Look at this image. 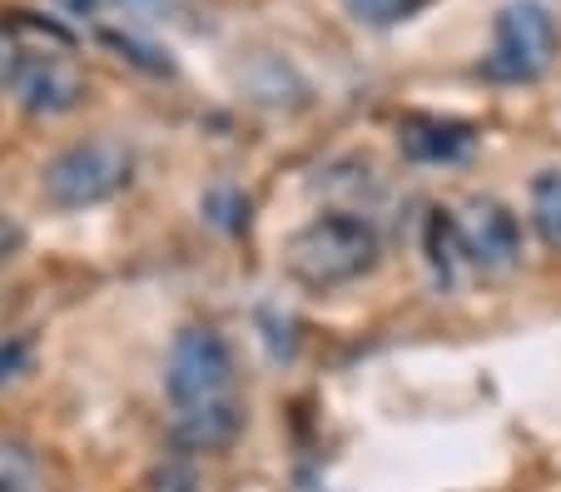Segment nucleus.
<instances>
[{
    "label": "nucleus",
    "instance_id": "obj_1",
    "mask_svg": "<svg viewBox=\"0 0 561 492\" xmlns=\"http://www.w3.org/2000/svg\"><path fill=\"white\" fill-rule=\"evenodd\" d=\"M288 274L308 289H343L353 278L373 274L378 264V234L358 215H318L288 239Z\"/></svg>",
    "mask_w": 561,
    "mask_h": 492
},
{
    "label": "nucleus",
    "instance_id": "obj_2",
    "mask_svg": "<svg viewBox=\"0 0 561 492\" xmlns=\"http://www.w3.org/2000/svg\"><path fill=\"white\" fill-rule=\"evenodd\" d=\"M129 174H135V155L119 139H80L45 164L41 190L55 209H95L125 190Z\"/></svg>",
    "mask_w": 561,
    "mask_h": 492
},
{
    "label": "nucleus",
    "instance_id": "obj_3",
    "mask_svg": "<svg viewBox=\"0 0 561 492\" xmlns=\"http://www.w3.org/2000/svg\"><path fill=\"white\" fill-rule=\"evenodd\" d=\"M164 388H170L174 408L184 413H209V408H229L233 403V358L229 343L204 323L174 333L170 348V368H164Z\"/></svg>",
    "mask_w": 561,
    "mask_h": 492
},
{
    "label": "nucleus",
    "instance_id": "obj_4",
    "mask_svg": "<svg viewBox=\"0 0 561 492\" xmlns=\"http://www.w3.org/2000/svg\"><path fill=\"white\" fill-rule=\"evenodd\" d=\"M557 55V25H551L541 0H512L497 15V35H492V55L482 60V76L502 80V85H522L537 80Z\"/></svg>",
    "mask_w": 561,
    "mask_h": 492
},
{
    "label": "nucleus",
    "instance_id": "obj_5",
    "mask_svg": "<svg viewBox=\"0 0 561 492\" xmlns=\"http://www.w3.org/2000/svg\"><path fill=\"white\" fill-rule=\"evenodd\" d=\"M15 100H21L31 115H70L80 100H85V70L75 65V55L65 50H41L31 55L25 50V65L15 76Z\"/></svg>",
    "mask_w": 561,
    "mask_h": 492
},
{
    "label": "nucleus",
    "instance_id": "obj_6",
    "mask_svg": "<svg viewBox=\"0 0 561 492\" xmlns=\"http://www.w3.org/2000/svg\"><path fill=\"white\" fill-rule=\"evenodd\" d=\"M457 234H462V254L482 274H507L522 259V225L507 204H497V199H472Z\"/></svg>",
    "mask_w": 561,
    "mask_h": 492
},
{
    "label": "nucleus",
    "instance_id": "obj_7",
    "mask_svg": "<svg viewBox=\"0 0 561 492\" xmlns=\"http://www.w3.org/2000/svg\"><path fill=\"white\" fill-rule=\"evenodd\" d=\"M398 150L413 164H462L477 150V129L443 115H408L398 125Z\"/></svg>",
    "mask_w": 561,
    "mask_h": 492
},
{
    "label": "nucleus",
    "instance_id": "obj_8",
    "mask_svg": "<svg viewBox=\"0 0 561 492\" xmlns=\"http://www.w3.org/2000/svg\"><path fill=\"white\" fill-rule=\"evenodd\" d=\"M531 225L551 249H561V170H541L531 180Z\"/></svg>",
    "mask_w": 561,
    "mask_h": 492
},
{
    "label": "nucleus",
    "instance_id": "obj_9",
    "mask_svg": "<svg viewBox=\"0 0 561 492\" xmlns=\"http://www.w3.org/2000/svg\"><path fill=\"white\" fill-rule=\"evenodd\" d=\"M457 254H462L457 219L447 215V209H433V219H427V264H433V274L443 278V284L457 278Z\"/></svg>",
    "mask_w": 561,
    "mask_h": 492
},
{
    "label": "nucleus",
    "instance_id": "obj_10",
    "mask_svg": "<svg viewBox=\"0 0 561 492\" xmlns=\"http://www.w3.org/2000/svg\"><path fill=\"white\" fill-rule=\"evenodd\" d=\"M343 5H348L353 21L373 25V31H388V25L413 21V15L423 11L427 0H343Z\"/></svg>",
    "mask_w": 561,
    "mask_h": 492
},
{
    "label": "nucleus",
    "instance_id": "obj_11",
    "mask_svg": "<svg viewBox=\"0 0 561 492\" xmlns=\"http://www.w3.org/2000/svg\"><path fill=\"white\" fill-rule=\"evenodd\" d=\"M204 209H209V219L214 225H224V229H244L249 225V199L239 190H209V199H204Z\"/></svg>",
    "mask_w": 561,
    "mask_h": 492
},
{
    "label": "nucleus",
    "instance_id": "obj_12",
    "mask_svg": "<svg viewBox=\"0 0 561 492\" xmlns=\"http://www.w3.org/2000/svg\"><path fill=\"white\" fill-rule=\"evenodd\" d=\"M0 492H35V468L21 448H0Z\"/></svg>",
    "mask_w": 561,
    "mask_h": 492
},
{
    "label": "nucleus",
    "instance_id": "obj_13",
    "mask_svg": "<svg viewBox=\"0 0 561 492\" xmlns=\"http://www.w3.org/2000/svg\"><path fill=\"white\" fill-rule=\"evenodd\" d=\"M21 65H25V45H21V35H15L11 25H0V90H11V85H15Z\"/></svg>",
    "mask_w": 561,
    "mask_h": 492
},
{
    "label": "nucleus",
    "instance_id": "obj_14",
    "mask_svg": "<svg viewBox=\"0 0 561 492\" xmlns=\"http://www.w3.org/2000/svg\"><path fill=\"white\" fill-rule=\"evenodd\" d=\"M149 492H199V482H194V472L184 468V462H164V468H154V478H149Z\"/></svg>",
    "mask_w": 561,
    "mask_h": 492
},
{
    "label": "nucleus",
    "instance_id": "obj_15",
    "mask_svg": "<svg viewBox=\"0 0 561 492\" xmlns=\"http://www.w3.org/2000/svg\"><path fill=\"white\" fill-rule=\"evenodd\" d=\"M115 50H125L135 65H145V70H154V76H164L170 70V60H159V50H149V45H139V41H129V35H105Z\"/></svg>",
    "mask_w": 561,
    "mask_h": 492
},
{
    "label": "nucleus",
    "instance_id": "obj_16",
    "mask_svg": "<svg viewBox=\"0 0 561 492\" xmlns=\"http://www.w3.org/2000/svg\"><path fill=\"white\" fill-rule=\"evenodd\" d=\"M25 358H31V343L25 339H11V343H0V384L5 378H15L25 368Z\"/></svg>",
    "mask_w": 561,
    "mask_h": 492
},
{
    "label": "nucleus",
    "instance_id": "obj_17",
    "mask_svg": "<svg viewBox=\"0 0 561 492\" xmlns=\"http://www.w3.org/2000/svg\"><path fill=\"white\" fill-rule=\"evenodd\" d=\"M25 244V234H21V225H15L11 215H5V209H0V264H5V259L15 254V249Z\"/></svg>",
    "mask_w": 561,
    "mask_h": 492
},
{
    "label": "nucleus",
    "instance_id": "obj_18",
    "mask_svg": "<svg viewBox=\"0 0 561 492\" xmlns=\"http://www.w3.org/2000/svg\"><path fill=\"white\" fill-rule=\"evenodd\" d=\"M65 5H70L75 15H90V11H95V0H65Z\"/></svg>",
    "mask_w": 561,
    "mask_h": 492
}]
</instances>
